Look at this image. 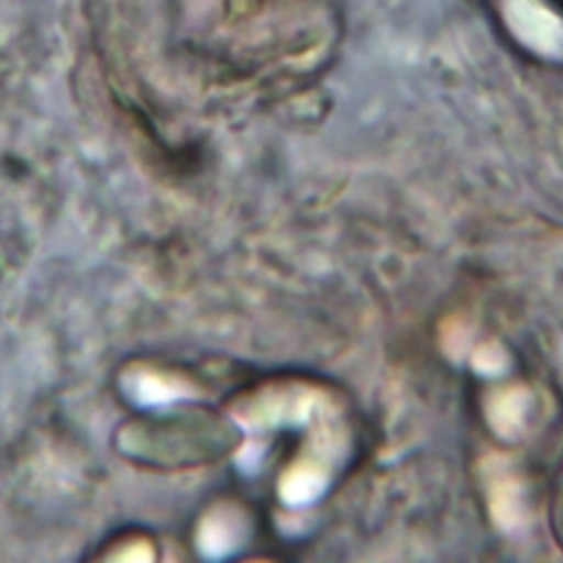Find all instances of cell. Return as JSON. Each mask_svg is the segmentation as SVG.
Returning <instances> with one entry per match:
<instances>
[]
</instances>
